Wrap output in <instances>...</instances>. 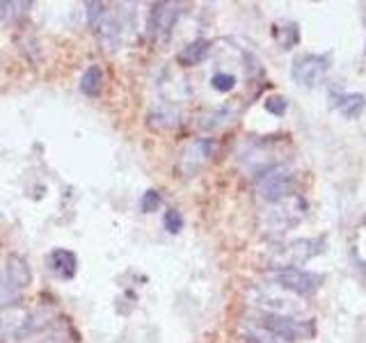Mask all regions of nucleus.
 <instances>
[{
    "label": "nucleus",
    "instance_id": "obj_1",
    "mask_svg": "<svg viewBox=\"0 0 366 343\" xmlns=\"http://www.w3.org/2000/svg\"><path fill=\"white\" fill-rule=\"evenodd\" d=\"M327 69H330V57H325V55H305L293 64L291 74L300 85L314 87L325 78Z\"/></svg>",
    "mask_w": 366,
    "mask_h": 343
},
{
    "label": "nucleus",
    "instance_id": "obj_2",
    "mask_svg": "<svg viewBox=\"0 0 366 343\" xmlns=\"http://www.w3.org/2000/svg\"><path fill=\"white\" fill-rule=\"evenodd\" d=\"M274 282L284 289H289L293 293H300V295H309L314 293L323 277L320 274H314V272H305V270H297V268H280L274 272Z\"/></svg>",
    "mask_w": 366,
    "mask_h": 343
},
{
    "label": "nucleus",
    "instance_id": "obj_3",
    "mask_svg": "<svg viewBox=\"0 0 366 343\" xmlns=\"http://www.w3.org/2000/svg\"><path fill=\"white\" fill-rule=\"evenodd\" d=\"M289 188H291V174L286 169H282V167L272 169L270 174H266L261 179V194L268 202L282 199L284 194L289 192Z\"/></svg>",
    "mask_w": 366,
    "mask_h": 343
},
{
    "label": "nucleus",
    "instance_id": "obj_4",
    "mask_svg": "<svg viewBox=\"0 0 366 343\" xmlns=\"http://www.w3.org/2000/svg\"><path fill=\"white\" fill-rule=\"evenodd\" d=\"M179 19V5L177 3H160L154 7L152 14V30L156 37H167L174 28V23Z\"/></svg>",
    "mask_w": 366,
    "mask_h": 343
},
{
    "label": "nucleus",
    "instance_id": "obj_5",
    "mask_svg": "<svg viewBox=\"0 0 366 343\" xmlns=\"http://www.w3.org/2000/svg\"><path fill=\"white\" fill-rule=\"evenodd\" d=\"M211 154H213V142L209 140H199L190 144L186 149V154L181 156V169L186 172V174H194V172L211 158Z\"/></svg>",
    "mask_w": 366,
    "mask_h": 343
},
{
    "label": "nucleus",
    "instance_id": "obj_6",
    "mask_svg": "<svg viewBox=\"0 0 366 343\" xmlns=\"http://www.w3.org/2000/svg\"><path fill=\"white\" fill-rule=\"evenodd\" d=\"M263 325H266V327L272 332V334L284 337V339L307 337L309 332H314V327L302 325V323H295V320H291V318H282V316H266V320H263Z\"/></svg>",
    "mask_w": 366,
    "mask_h": 343
},
{
    "label": "nucleus",
    "instance_id": "obj_7",
    "mask_svg": "<svg viewBox=\"0 0 366 343\" xmlns=\"http://www.w3.org/2000/svg\"><path fill=\"white\" fill-rule=\"evenodd\" d=\"M51 268L64 279L74 277L76 274V257L66 249H55L51 254Z\"/></svg>",
    "mask_w": 366,
    "mask_h": 343
},
{
    "label": "nucleus",
    "instance_id": "obj_8",
    "mask_svg": "<svg viewBox=\"0 0 366 343\" xmlns=\"http://www.w3.org/2000/svg\"><path fill=\"white\" fill-rule=\"evenodd\" d=\"M80 89L85 91L87 96H99L103 89V71L99 66H89L87 71L80 78Z\"/></svg>",
    "mask_w": 366,
    "mask_h": 343
},
{
    "label": "nucleus",
    "instance_id": "obj_9",
    "mask_svg": "<svg viewBox=\"0 0 366 343\" xmlns=\"http://www.w3.org/2000/svg\"><path fill=\"white\" fill-rule=\"evenodd\" d=\"M209 41H194V44H190V46H186V49L181 51V55H179V60L186 64V66H192V64H199L206 55H209Z\"/></svg>",
    "mask_w": 366,
    "mask_h": 343
},
{
    "label": "nucleus",
    "instance_id": "obj_10",
    "mask_svg": "<svg viewBox=\"0 0 366 343\" xmlns=\"http://www.w3.org/2000/svg\"><path fill=\"white\" fill-rule=\"evenodd\" d=\"M337 108L346 114V117H357L364 108V96L362 94H343V96H337Z\"/></svg>",
    "mask_w": 366,
    "mask_h": 343
},
{
    "label": "nucleus",
    "instance_id": "obj_11",
    "mask_svg": "<svg viewBox=\"0 0 366 343\" xmlns=\"http://www.w3.org/2000/svg\"><path fill=\"white\" fill-rule=\"evenodd\" d=\"M211 85L217 89V91H232L234 85H236V78L232 74H215L213 80H211Z\"/></svg>",
    "mask_w": 366,
    "mask_h": 343
},
{
    "label": "nucleus",
    "instance_id": "obj_12",
    "mask_svg": "<svg viewBox=\"0 0 366 343\" xmlns=\"http://www.w3.org/2000/svg\"><path fill=\"white\" fill-rule=\"evenodd\" d=\"M158 206H160V194L156 190L144 192V197H142V211L144 213H154Z\"/></svg>",
    "mask_w": 366,
    "mask_h": 343
},
{
    "label": "nucleus",
    "instance_id": "obj_13",
    "mask_svg": "<svg viewBox=\"0 0 366 343\" xmlns=\"http://www.w3.org/2000/svg\"><path fill=\"white\" fill-rule=\"evenodd\" d=\"M181 227H183V217L177 211H167V215H165V229H167V232L177 234Z\"/></svg>",
    "mask_w": 366,
    "mask_h": 343
},
{
    "label": "nucleus",
    "instance_id": "obj_14",
    "mask_svg": "<svg viewBox=\"0 0 366 343\" xmlns=\"http://www.w3.org/2000/svg\"><path fill=\"white\" fill-rule=\"evenodd\" d=\"M266 110L272 114H284L286 112V101L282 96H272L266 101Z\"/></svg>",
    "mask_w": 366,
    "mask_h": 343
},
{
    "label": "nucleus",
    "instance_id": "obj_15",
    "mask_svg": "<svg viewBox=\"0 0 366 343\" xmlns=\"http://www.w3.org/2000/svg\"><path fill=\"white\" fill-rule=\"evenodd\" d=\"M85 7H87V14H89V23H92V26H97V19L99 16L103 19V14H106V7H103L101 3H87Z\"/></svg>",
    "mask_w": 366,
    "mask_h": 343
},
{
    "label": "nucleus",
    "instance_id": "obj_16",
    "mask_svg": "<svg viewBox=\"0 0 366 343\" xmlns=\"http://www.w3.org/2000/svg\"><path fill=\"white\" fill-rule=\"evenodd\" d=\"M362 270H364V274H366V263H362Z\"/></svg>",
    "mask_w": 366,
    "mask_h": 343
}]
</instances>
